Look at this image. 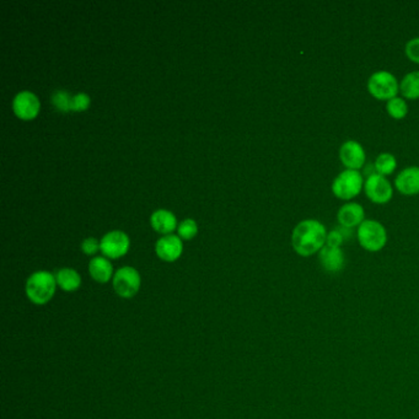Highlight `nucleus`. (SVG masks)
Instances as JSON below:
<instances>
[{
  "label": "nucleus",
  "instance_id": "nucleus-14",
  "mask_svg": "<svg viewBox=\"0 0 419 419\" xmlns=\"http://www.w3.org/2000/svg\"><path fill=\"white\" fill-rule=\"evenodd\" d=\"M364 208L359 203H347L342 205L337 213L338 223L348 229L362 224L364 221Z\"/></svg>",
  "mask_w": 419,
  "mask_h": 419
},
{
  "label": "nucleus",
  "instance_id": "nucleus-22",
  "mask_svg": "<svg viewBox=\"0 0 419 419\" xmlns=\"http://www.w3.org/2000/svg\"><path fill=\"white\" fill-rule=\"evenodd\" d=\"M197 231H198V229H197L195 220L186 219L179 225V235L184 239H192L197 234Z\"/></svg>",
  "mask_w": 419,
  "mask_h": 419
},
{
  "label": "nucleus",
  "instance_id": "nucleus-18",
  "mask_svg": "<svg viewBox=\"0 0 419 419\" xmlns=\"http://www.w3.org/2000/svg\"><path fill=\"white\" fill-rule=\"evenodd\" d=\"M399 91L404 97L408 100H415L419 97V70L411 71L404 76L399 84Z\"/></svg>",
  "mask_w": 419,
  "mask_h": 419
},
{
  "label": "nucleus",
  "instance_id": "nucleus-26",
  "mask_svg": "<svg viewBox=\"0 0 419 419\" xmlns=\"http://www.w3.org/2000/svg\"><path fill=\"white\" fill-rule=\"evenodd\" d=\"M343 242V234L338 231V230H332L327 234V239H326V245L331 246V247H340Z\"/></svg>",
  "mask_w": 419,
  "mask_h": 419
},
{
  "label": "nucleus",
  "instance_id": "nucleus-3",
  "mask_svg": "<svg viewBox=\"0 0 419 419\" xmlns=\"http://www.w3.org/2000/svg\"><path fill=\"white\" fill-rule=\"evenodd\" d=\"M357 235L360 246L369 252H378L387 242L386 229L376 220H364L359 225Z\"/></svg>",
  "mask_w": 419,
  "mask_h": 419
},
{
  "label": "nucleus",
  "instance_id": "nucleus-13",
  "mask_svg": "<svg viewBox=\"0 0 419 419\" xmlns=\"http://www.w3.org/2000/svg\"><path fill=\"white\" fill-rule=\"evenodd\" d=\"M319 259L324 270L331 273H337L345 267V254L341 247H331L324 245L320 251Z\"/></svg>",
  "mask_w": 419,
  "mask_h": 419
},
{
  "label": "nucleus",
  "instance_id": "nucleus-24",
  "mask_svg": "<svg viewBox=\"0 0 419 419\" xmlns=\"http://www.w3.org/2000/svg\"><path fill=\"white\" fill-rule=\"evenodd\" d=\"M90 105V97L86 94H78L73 96L71 100V111H85Z\"/></svg>",
  "mask_w": 419,
  "mask_h": 419
},
{
  "label": "nucleus",
  "instance_id": "nucleus-15",
  "mask_svg": "<svg viewBox=\"0 0 419 419\" xmlns=\"http://www.w3.org/2000/svg\"><path fill=\"white\" fill-rule=\"evenodd\" d=\"M89 272L97 283H107L112 277L114 268L110 261L105 257H95L90 261Z\"/></svg>",
  "mask_w": 419,
  "mask_h": 419
},
{
  "label": "nucleus",
  "instance_id": "nucleus-25",
  "mask_svg": "<svg viewBox=\"0 0 419 419\" xmlns=\"http://www.w3.org/2000/svg\"><path fill=\"white\" fill-rule=\"evenodd\" d=\"M100 249V244L97 240L94 238H89V239L84 240V242L81 244V249L84 251L86 255H95L96 252Z\"/></svg>",
  "mask_w": 419,
  "mask_h": 419
},
{
  "label": "nucleus",
  "instance_id": "nucleus-2",
  "mask_svg": "<svg viewBox=\"0 0 419 419\" xmlns=\"http://www.w3.org/2000/svg\"><path fill=\"white\" fill-rule=\"evenodd\" d=\"M57 280L53 275L45 270L36 272L26 282V295L31 303L45 305L55 296Z\"/></svg>",
  "mask_w": 419,
  "mask_h": 419
},
{
  "label": "nucleus",
  "instance_id": "nucleus-11",
  "mask_svg": "<svg viewBox=\"0 0 419 419\" xmlns=\"http://www.w3.org/2000/svg\"><path fill=\"white\" fill-rule=\"evenodd\" d=\"M394 186L402 195H413L419 193V167L411 166L401 171L394 179Z\"/></svg>",
  "mask_w": 419,
  "mask_h": 419
},
{
  "label": "nucleus",
  "instance_id": "nucleus-21",
  "mask_svg": "<svg viewBox=\"0 0 419 419\" xmlns=\"http://www.w3.org/2000/svg\"><path fill=\"white\" fill-rule=\"evenodd\" d=\"M71 100H73V96H70L64 90H57L52 96V102L55 106V109L62 112L71 111Z\"/></svg>",
  "mask_w": 419,
  "mask_h": 419
},
{
  "label": "nucleus",
  "instance_id": "nucleus-23",
  "mask_svg": "<svg viewBox=\"0 0 419 419\" xmlns=\"http://www.w3.org/2000/svg\"><path fill=\"white\" fill-rule=\"evenodd\" d=\"M404 52H406V55L408 57L409 60H412L414 63H418L419 64V37L409 40L406 43Z\"/></svg>",
  "mask_w": 419,
  "mask_h": 419
},
{
  "label": "nucleus",
  "instance_id": "nucleus-20",
  "mask_svg": "<svg viewBox=\"0 0 419 419\" xmlns=\"http://www.w3.org/2000/svg\"><path fill=\"white\" fill-rule=\"evenodd\" d=\"M386 110H387V114L394 120H402L408 114V106H407L404 99L396 96L394 99L387 101Z\"/></svg>",
  "mask_w": 419,
  "mask_h": 419
},
{
  "label": "nucleus",
  "instance_id": "nucleus-9",
  "mask_svg": "<svg viewBox=\"0 0 419 419\" xmlns=\"http://www.w3.org/2000/svg\"><path fill=\"white\" fill-rule=\"evenodd\" d=\"M340 159L348 170H359L365 164V150L355 140H347L340 148Z\"/></svg>",
  "mask_w": 419,
  "mask_h": 419
},
{
  "label": "nucleus",
  "instance_id": "nucleus-10",
  "mask_svg": "<svg viewBox=\"0 0 419 419\" xmlns=\"http://www.w3.org/2000/svg\"><path fill=\"white\" fill-rule=\"evenodd\" d=\"M13 109L21 120H34L40 112V101L30 91H22L15 96Z\"/></svg>",
  "mask_w": 419,
  "mask_h": 419
},
{
  "label": "nucleus",
  "instance_id": "nucleus-12",
  "mask_svg": "<svg viewBox=\"0 0 419 419\" xmlns=\"http://www.w3.org/2000/svg\"><path fill=\"white\" fill-rule=\"evenodd\" d=\"M156 255L166 262H174L182 254V242L175 235H166L156 242Z\"/></svg>",
  "mask_w": 419,
  "mask_h": 419
},
{
  "label": "nucleus",
  "instance_id": "nucleus-7",
  "mask_svg": "<svg viewBox=\"0 0 419 419\" xmlns=\"http://www.w3.org/2000/svg\"><path fill=\"white\" fill-rule=\"evenodd\" d=\"M365 195L371 202L378 205L387 203L392 198L394 190L390 181L379 174H370L364 182Z\"/></svg>",
  "mask_w": 419,
  "mask_h": 419
},
{
  "label": "nucleus",
  "instance_id": "nucleus-16",
  "mask_svg": "<svg viewBox=\"0 0 419 419\" xmlns=\"http://www.w3.org/2000/svg\"><path fill=\"white\" fill-rule=\"evenodd\" d=\"M150 221L153 228L161 234H169L176 228L175 215L169 210H156L154 214L151 215Z\"/></svg>",
  "mask_w": 419,
  "mask_h": 419
},
{
  "label": "nucleus",
  "instance_id": "nucleus-1",
  "mask_svg": "<svg viewBox=\"0 0 419 419\" xmlns=\"http://www.w3.org/2000/svg\"><path fill=\"white\" fill-rule=\"evenodd\" d=\"M327 231L319 220L306 219L295 226L291 235V245L295 252L309 257L321 251L326 245Z\"/></svg>",
  "mask_w": 419,
  "mask_h": 419
},
{
  "label": "nucleus",
  "instance_id": "nucleus-6",
  "mask_svg": "<svg viewBox=\"0 0 419 419\" xmlns=\"http://www.w3.org/2000/svg\"><path fill=\"white\" fill-rule=\"evenodd\" d=\"M140 275L133 267H123L116 272L114 288L117 295L123 299L133 298L140 289Z\"/></svg>",
  "mask_w": 419,
  "mask_h": 419
},
{
  "label": "nucleus",
  "instance_id": "nucleus-19",
  "mask_svg": "<svg viewBox=\"0 0 419 419\" xmlns=\"http://www.w3.org/2000/svg\"><path fill=\"white\" fill-rule=\"evenodd\" d=\"M397 166V160L390 153H381L375 160V171L381 176L391 175Z\"/></svg>",
  "mask_w": 419,
  "mask_h": 419
},
{
  "label": "nucleus",
  "instance_id": "nucleus-17",
  "mask_svg": "<svg viewBox=\"0 0 419 419\" xmlns=\"http://www.w3.org/2000/svg\"><path fill=\"white\" fill-rule=\"evenodd\" d=\"M57 285L64 291H75L81 285V278L76 270L71 268H63L55 275Z\"/></svg>",
  "mask_w": 419,
  "mask_h": 419
},
{
  "label": "nucleus",
  "instance_id": "nucleus-8",
  "mask_svg": "<svg viewBox=\"0 0 419 419\" xmlns=\"http://www.w3.org/2000/svg\"><path fill=\"white\" fill-rule=\"evenodd\" d=\"M130 249V239L122 231H111L100 242V249L109 259H118L125 256Z\"/></svg>",
  "mask_w": 419,
  "mask_h": 419
},
{
  "label": "nucleus",
  "instance_id": "nucleus-4",
  "mask_svg": "<svg viewBox=\"0 0 419 419\" xmlns=\"http://www.w3.org/2000/svg\"><path fill=\"white\" fill-rule=\"evenodd\" d=\"M364 188L363 176L358 170L342 171L332 184V192L340 200H350L359 195Z\"/></svg>",
  "mask_w": 419,
  "mask_h": 419
},
{
  "label": "nucleus",
  "instance_id": "nucleus-5",
  "mask_svg": "<svg viewBox=\"0 0 419 419\" xmlns=\"http://www.w3.org/2000/svg\"><path fill=\"white\" fill-rule=\"evenodd\" d=\"M368 90L375 99L389 101L399 94V81L390 71L379 70L368 80Z\"/></svg>",
  "mask_w": 419,
  "mask_h": 419
}]
</instances>
